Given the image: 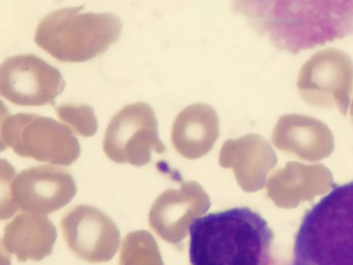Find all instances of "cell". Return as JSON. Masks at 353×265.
Listing matches in <instances>:
<instances>
[{
	"mask_svg": "<svg viewBox=\"0 0 353 265\" xmlns=\"http://www.w3.org/2000/svg\"><path fill=\"white\" fill-rule=\"evenodd\" d=\"M233 9L293 54L353 35V1H240Z\"/></svg>",
	"mask_w": 353,
	"mask_h": 265,
	"instance_id": "obj_1",
	"label": "cell"
},
{
	"mask_svg": "<svg viewBox=\"0 0 353 265\" xmlns=\"http://www.w3.org/2000/svg\"><path fill=\"white\" fill-rule=\"evenodd\" d=\"M191 265H270L274 233L247 206L194 218L189 224Z\"/></svg>",
	"mask_w": 353,
	"mask_h": 265,
	"instance_id": "obj_2",
	"label": "cell"
},
{
	"mask_svg": "<svg viewBox=\"0 0 353 265\" xmlns=\"http://www.w3.org/2000/svg\"><path fill=\"white\" fill-rule=\"evenodd\" d=\"M292 265H353V181L333 188L305 215Z\"/></svg>",
	"mask_w": 353,
	"mask_h": 265,
	"instance_id": "obj_3",
	"label": "cell"
},
{
	"mask_svg": "<svg viewBox=\"0 0 353 265\" xmlns=\"http://www.w3.org/2000/svg\"><path fill=\"white\" fill-rule=\"evenodd\" d=\"M65 7L43 17L37 26L35 43L63 63H80L103 54L119 40L123 23L111 12H82Z\"/></svg>",
	"mask_w": 353,
	"mask_h": 265,
	"instance_id": "obj_4",
	"label": "cell"
},
{
	"mask_svg": "<svg viewBox=\"0 0 353 265\" xmlns=\"http://www.w3.org/2000/svg\"><path fill=\"white\" fill-rule=\"evenodd\" d=\"M1 148L19 156L54 165L69 166L80 155L72 132L52 118L34 113L1 115Z\"/></svg>",
	"mask_w": 353,
	"mask_h": 265,
	"instance_id": "obj_5",
	"label": "cell"
},
{
	"mask_svg": "<svg viewBox=\"0 0 353 265\" xmlns=\"http://www.w3.org/2000/svg\"><path fill=\"white\" fill-rule=\"evenodd\" d=\"M296 86L309 105L337 108L345 116L353 90V60L338 48L318 51L301 66Z\"/></svg>",
	"mask_w": 353,
	"mask_h": 265,
	"instance_id": "obj_6",
	"label": "cell"
},
{
	"mask_svg": "<svg viewBox=\"0 0 353 265\" xmlns=\"http://www.w3.org/2000/svg\"><path fill=\"white\" fill-rule=\"evenodd\" d=\"M65 87L60 71L33 54L6 58L0 66V93L19 106L54 105Z\"/></svg>",
	"mask_w": 353,
	"mask_h": 265,
	"instance_id": "obj_7",
	"label": "cell"
},
{
	"mask_svg": "<svg viewBox=\"0 0 353 265\" xmlns=\"http://www.w3.org/2000/svg\"><path fill=\"white\" fill-rule=\"evenodd\" d=\"M157 120L146 102L125 105L110 121L103 141L105 155L117 164L140 166L159 148Z\"/></svg>",
	"mask_w": 353,
	"mask_h": 265,
	"instance_id": "obj_8",
	"label": "cell"
},
{
	"mask_svg": "<svg viewBox=\"0 0 353 265\" xmlns=\"http://www.w3.org/2000/svg\"><path fill=\"white\" fill-rule=\"evenodd\" d=\"M77 187L72 176L64 168L52 165L31 167L17 174L10 184L14 213L47 215L67 205Z\"/></svg>",
	"mask_w": 353,
	"mask_h": 265,
	"instance_id": "obj_9",
	"label": "cell"
},
{
	"mask_svg": "<svg viewBox=\"0 0 353 265\" xmlns=\"http://www.w3.org/2000/svg\"><path fill=\"white\" fill-rule=\"evenodd\" d=\"M61 226L70 249L88 262H108L119 248V228L111 218L94 206H74L61 219Z\"/></svg>",
	"mask_w": 353,
	"mask_h": 265,
	"instance_id": "obj_10",
	"label": "cell"
},
{
	"mask_svg": "<svg viewBox=\"0 0 353 265\" xmlns=\"http://www.w3.org/2000/svg\"><path fill=\"white\" fill-rule=\"evenodd\" d=\"M57 233L46 215L24 212L4 228L1 246L19 262H39L52 253Z\"/></svg>",
	"mask_w": 353,
	"mask_h": 265,
	"instance_id": "obj_11",
	"label": "cell"
},
{
	"mask_svg": "<svg viewBox=\"0 0 353 265\" xmlns=\"http://www.w3.org/2000/svg\"><path fill=\"white\" fill-rule=\"evenodd\" d=\"M219 118L214 108L205 103H195L178 113L173 126L176 140L188 141L191 137L208 140L218 132Z\"/></svg>",
	"mask_w": 353,
	"mask_h": 265,
	"instance_id": "obj_12",
	"label": "cell"
},
{
	"mask_svg": "<svg viewBox=\"0 0 353 265\" xmlns=\"http://www.w3.org/2000/svg\"><path fill=\"white\" fill-rule=\"evenodd\" d=\"M275 133L280 141L293 140L305 148L319 147L330 139V130L322 121L301 114L282 115L276 125Z\"/></svg>",
	"mask_w": 353,
	"mask_h": 265,
	"instance_id": "obj_13",
	"label": "cell"
},
{
	"mask_svg": "<svg viewBox=\"0 0 353 265\" xmlns=\"http://www.w3.org/2000/svg\"><path fill=\"white\" fill-rule=\"evenodd\" d=\"M151 243L144 232L128 233L121 246L119 265H161Z\"/></svg>",
	"mask_w": 353,
	"mask_h": 265,
	"instance_id": "obj_14",
	"label": "cell"
},
{
	"mask_svg": "<svg viewBox=\"0 0 353 265\" xmlns=\"http://www.w3.org/2000/svg\"><path fill=\"white\" fill-rule=\"evenodd\" d=\"M55 111L59 120L79 136L91 137L97 130V119L89 105L63 104L57 106Z\"/></svg>",
	"mask_w": 353,
	"mask_h": 265,
	"instance_id": "obj_15",
	"label": "cell"
},
{
	"mask_svg": "<svg viewBox=\"0 0 353 265\" xmlns=\"http://www.w3.org/2000/svg\"><path fill=\"white\" fill-rule=\"evenodd\" d=\"M1 219H8L14 213L10 196V184L16 176V172L13 167L7 161L1 159Z\"/></svg>",
	"mask_w": 353,
	"mask_h": 265,
	"instance_id": "obj_16",
	"label": "cell"
},
{
	"mask_svg": "<svg viewBox=\"0 0 353 265\" xmlns=\"http://www.w3.org/2000/svg\"><path fill=\"white\" fill-rule=\"evenodd\" d=\"M350 116L351 117V119L353 122V99L352 100L350 106Z\"/></svg>",
	"mask_w": 353,
	"mask_h": 265,
	"instance_id": "obj_17",
	"label": "cell"
}]
</instances>
